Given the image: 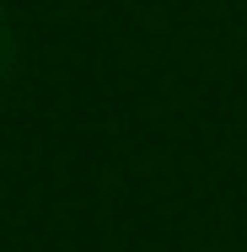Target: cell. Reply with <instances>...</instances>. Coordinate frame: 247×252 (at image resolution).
Listing matches in <instances>:
<instances>
[{
	"label": "cell",
	"mask_w": 247,
	"mask_h": 252,
	"mask_svg": "<svg viewBox=\"0 0 247 252\" xmlns=\"http://www.w3.org/2000/svg\"><path fill=\"white\" fill-rule=\"evenodd\" d=\"M5 59H11V38H5V22H0V70H5Z\"/></svg>",
	"instance_id": "cell-1"
}]
</instances>
